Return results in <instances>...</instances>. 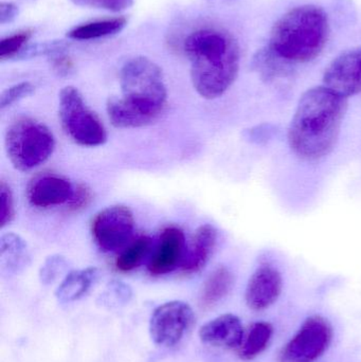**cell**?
<instances>
[{
  "instance_id": "6da1fadb",
  "label": "cell",
  "mask_w": 361,
  "mask_h": 362,
  "mask_svg": "<svg viewBox=\"0 0 361 362\" xmlns=\"http://www.w3.org/2000/svg\"><path fill=\"white\" fill-rule=\"evenodd\" d=\"M347 98L326 86L303 93L288 129V144L305 161H318L330 155L338 141Z\"/></svg>"
},
{
  "instance_id": "7a4b0ae2",
  "label": "cell",
  "mask_w": 361,
  "mask_h": 362,
  "mask_svg": "<svg viewBox=\"0 0 361 362\" xmlns=\"http://www.w3.org/2000/svg\"><path fill=\"white\" fill-rule=\"evenodd\" d=\"M122 97H112L106 112L118 129H139L152 124L165 112L167 90L162 70L148 57L125 63L120 72Z\"/></svg>"
},
{
  "instance_id": "3957f363",
  "label": "cell",
  "mask_w": 361,
  "mask_h": 362,
  "mask_svg": "<svg viewBox=\"0 0 361 362\" xmlns=\"http://www.w3.org/2000/svg\"><path fill=\"white\" fill-rule=\"evenodd\" d=\"M184 52L191 62V81L201 97H222L237 80L239 47L230 32L205 28L193 32L184 40Z\"/></svg>"
},
{
  "instance_id": "277c9868",
  "label": "cell",
  "mask_w": 361,
  "mask_h": 362,
  "mask_svg": "<svg viewBox=\"0 0 361 362\" xmlns=\"http://www.w3.org/2000/svg\"><path fill=\"white\" fill-rule=\"evenodd\" d=\"M329 35L330 23L326 11L304 4L288 11L273 25L269 47L290 63H307L319 57Z\"/></svg>"
},
{
  "instance_id": "5b68a950",
  "label": "cell",
  "mask_w": 361,
  "mask_h": 362,
  "mask_svg": "<svg viewBox=\"0 0 361 362\" xmlns=\"http://www.w3.org/2000/svg\"><path fill=\"white\" fill-rule=\"evenodd\" d=\"M4 146L13 167L20 172H29L52 156L55 138L44 123L30 117H19L8 125Z\"/></svg>"
},
{
  "instance_id": "8992f818",
  "label": "cell",
  "mask_w": 361,
  "mask_h": 362,
  "mask_svg": "<svg viewBox=\"0 0 361 362\" xmlns=\"http://www.w3.org/2000/svg\"><path fill=\"white\" fill-rule=\"evenodd\" d=\"M59 116L66 135L74 144L97 148L107 141L105 127L76 87H64L59 93Z\"/></svg>"
},
{
  "instance_id": "52a82bcc",
  "label": "cell",
  "mask_w": 361,
  "mask_h": 362,
  "mask_svg": "<svg viewBox=\"0 0 361 362\" xmlns=\"http://www.w3.org/2000/svg\"><path fill=\"white\" fill-rule=\"evenodd\" d=\"M333 327L322 316L309 317L294 337L281 349L279 362H314L322 356L332 344Z\"/></svg>"
},
{
  "instance_id": "ba28073f",
  "label": "cell",
  "mask_w": 361,
  "mask_h": 362,
  "mask_svg": "<svg viewBox=\"0 0 361 362\" xmlns=\"http://www.w3.org/2000/svg\"><path fill=\"white\" fill-rule=\"evenodd\" d=\"M91 235L102 252H112L126 246L135 231V217L129 206H107L91 221Z\"/></svg>"
},
{
  "instance_id": "9c48e42d",
  "label": "cell",
  "mask_w": 361,
  "mask_h": 362,
  "mask_svg": "<svg viewBox=\"0 0 361 362\" xmlns=\"http://www.w3.org/2000/svg\"><path fill=\"white\" fill-rule=\"evenodd\" d=\"M194 314L190 305L182 301H171L158 306L150 318V332L155 344L174 346L184 338Z\"/></svg>"
},
{
  "instance_id": "30bf717a",
  "label": "cell",
  "mask_w": 361,
  "mask_h": 362,
  "mask_svg": "<svg viewBox=\"0 0 361 362\" xmlns=\"http://www.w3.org/2000/svg\"><path fill=\"white\" fill-rule=\"evenodd\" d=\"M324 83L347 99L361 93V47L337 57L326 68Z\"/></svg>"
},
{
  "instance_id": "8fae6325",
  "label": "cell",
  "mask_w": 361,
  "mask_h": 362,
  "mask_svg": "<svg viewBox=\"0 0 361 362\" xmlns=\"http://www.w3.org/2000/svg\"><path fill=\"white\" fill-rule=\"evenodd\" d=\"M186 248L184 231L176 226L165 227L148 261V270L150 276H165L182 267L186 257Z\"/></svg>"
},
{
  "instance_id": "7c38bea8",
  "label": "cell",
  "mask_w": 361,
  "mask_h": 362,
  "mask_svg": "<svg viewBox=\"0 0 361 362\" xmlns=\"http://www.w3.org/2000/svg\"><path fill=\"white\" fill-rule=\"evenodd\" d=\"M283 280L279 270L271 265L259 267L249 279L246 288V304L250 310L262 312L277 302L282 293Z\"/></svg>"
},
{
  "instance_id": "4fadbf2b",
  "label": "cell",
  "mask_w": 361,
  "mask_h": 362,
  "mask_svg": "<svg viewBox=\"0 0 361 362\" xmlns=\"http://www.w3.org/2000/svg\"><path fill=\"white\" fill-rule=\"evenodd\" d=\"M73 192L74 187L67 178L57 174H42L30 181L27 198L32 206L48 209L68 204Z\"/></svg>"
},
{
  "instance_id": "5bb4252c",
  "label": "cell",
  "mask_w": 361,
  "mask_h": 362,
  "mask_svg": "<svg viewBox=\"0 0 361 362\" xmlns=\"http://www.w3.org/2000/svg\"><path fill=\"white\" fill-rule=\"evenodd\" d=\"M244 337L241 319L232 314L222 315L213 319L203 325L199 331L201 341L218 348H239Z\"/></svg>"
},
{
  "instance_id": "9a60e30c",
  "label": "cell",
  "mask_w": 361,
  "mask_h": 362,
  "mask_svg": "<svg viewBox=\"0 0 361 362\" xmlns=\"http://www.w3.org/2000/svg\"><path fill=\"white\" fill-rule=\"evenodd\" d=\"M218 244V230L215 227L205 223L197 228L193 236L192 244L186 253L182 270L187 274L201 272L209 263Z\"/></svg>"
},
{
  "instance_id": "2e32d148",
  "label": "cell",
  "mask_w": 361,
  "mask_h": 362,
  "mask_svg": "<svg viewBox=\"0 0 361 362\" xmlns=\"http://www.w3.org/2000/svg\"><path fill=\"white\" fill-rule=\"evenodd\" d=\"M0 259L2 272L8 274H17L30 263L27 243L18 234L8 232L0 238Z\"/></svg>"
},
{
  "instance_id": "e0dca14e",
  "label": "cell",
  "mask_w": 361,
  "mask_h": 362,
  "mask_svg": "<svg viewBox=\"0 0 361 362\" xmlns=\"http://www.w3.org/2000/svg\"><path fill=\"white\" fill-rule=\"evenodd\" d=\"M97 274L99 272L95 267L68 272L55 291L57 300L61 303H71L81 299L93 286Z\"/></svg>"
},
{
  "instance_id": "ac0fdd59",
  "label": "cell",
  "mask_w": 361,
  "mask_h": 362,
  "mask_svg": "<svg viewBox=\"0 0 361 362\" xmlns=\"http://www.w3.org/2000/svg\"><path fill=\"white\" fill-rule=\"evenodd\" d=\"M233 282H235V278L230 269L225 266L216 268L203 283L201 296H199L201 308L203 310H209L220 303L230 293Z\"/></svg>"
},
{
  "instance_id": "d6986e66",
  "label": "cell",
  "mask_w": 361,
  "mask_h": 362,
  "mask_svg": "<svg viewBox=\"0 0 361 362\" xmlns=\"http://www.w3.org/2000/svg\"><path fill=\"white\" fill-rule=\"evenodd\" d=\"M251 65L252 69L266 82L286 78L292 72V64L278 55L269 46L254 54Z\"/></svg>"
},
{
  "instance_id": "ffe728a7",
  "label": "cell",
  "mask_w": 361,
  "mask_h": 362,
  "mask_svg": "<svg viewBox=\"0 0 361 362\" xmlns=\"http://www.w3.org/2000/svg\"><path fill=\"white\" fill-rule=\"evenodd\" d=\"M273 336V327L271 323L259 321L248 329L239 346V357L243 361H254L265 352Z\"/></svg>"
},
{
  "instance_id": "44dd1931",
  "label": "cell",
  "mask_w": 361,
  "mask_h": 362,
  "mask_svg": "<svg viewBox=\"0 0 361 362\" xmlns=\"http://www.w3.org/2000/svg\"><path fill=\"white\" fill-rule=\"evenodd\" d=\"M126 23L127 21L124 17L91 21V23H83V25L73 28L71 31L68 32L67 35L72 40H97V38L120 33L124 29Z\"/></svg>"
},
{
  "instance_id": "7402d4cb",
  "label": "cell",
  "mask_w": 361,
  "mask_h": 362,
  "mask_svg": "<svg viewBox=\"0 0 361 362\" xmlns=\"http://www.w3.org/2000/svg\"><path fill=\"white\" fill-rule=\"evenodd\" d=\"M153 240L150 236L142 235L129 243V246L119 255L116 268L121 272H129L142 265L152 250Z\"/></svg>"
},
{
  "instance_id": "603a6c76",
  "label": "cell",
  "mask_w": 361,
  "mask_h": 362,
  "mask_svg": "<svg viewBox=\"0 0 361 362\" xmlns=\"http://www.w3.org/2000/svg\"><path fill=\"white\" fill-rule=\"evenodd\" d=\"M32 34H33V31L27 29L1 40L0 42V59L2 61L13 59V57L16 59L17 55L27 46V42L31 38Z\"/></svg>"
},
{
  "instance_id": "cb8c5ba5",
  "label": "cell",
  "mask_w": 361,
  "mask_h": 362,
  "mask_svg": "<svg viewBox=\"0 0 361 362\" xmlns=\"http://www.w3.org/2000/svg\"><path fill=\"white\" fill-rule=\"evenodd\" d=\"M68 44L64 40H52V42H38V44L25 46L21 52L17 55L16 59H25L32 57H42V55H53L64 52L67 49Z\"/></svg>"
},
{
  "instance_id": "d4e9b609",
  "label": "cell",
  "mask_w": 361,
  "mask_h": 362,
  "mask_svg": "<svg viewBox=\"0 0 361 362\" xmlns=\"http://www.w3.org/2000/svg\"><path fill=\"white\" fill-rule=\"evenodd\" d=\"M68 270V261L63 255H54L49 257L40 270V278L42 284H52L61 274Z\"/></svg>"
},
{
  "instance_id": "484cf974",
  "label": "cell",
  "mask_w": 361,
  "mask_h": 362,
  "mask_svg": "<svg viewBox=\"0 0 361 362\" xmlns=\"http://www.w3.org/2000/svg\"><path fill=\"white\" fill-rule=\"evenodd\" d=\"M0 227L4 229L12 223L15 217L14 197L10 185L2 180L0 183Z\"/></svg>"
},
{
  "instance_id": "4316f807",
  "label": "cell",
  "mask_w": 361,
  "mask_h": 362,
  "mask_svg": "<svg viewBox=\"0 0 361 362\" xmlns=\"http://www.w3.org/2000/svg\"><path fill=\"white\" fill-rule=\"evenodd\" d=\"M34 89L35 88L30 82L18 83L6 89L0 97V110H6L16 102L29 97L34 93Z\"/></svg>"
},
{
  "instance_id": "83f0119b",
  "label": "cell",
  "mask_w": 361,
  "mask_h": 362,
  "mask_svg": "<svg viewBox=\"0 0 361 362\" xmlns=\"http://www.w3.org/2000/svg\"><path fill=\"white\" fill-rule=\"evenodd\" d=\"M74 4L87 8H101L110 12H121L131 8L134 0H71Z\"/></svg>"
},
{
  "instance_id": "f1b7e54d",
  "label": "cell",
  "mask_w": 361,
  "mask_h": 362,
  "mask_svg": "<svg viewBox=\"0 0 361 362\" xmlns=\"http://www.w3.org/2000/svg\"><path fill=\"white\" fill-rule=\"evenodd\" d=\"M93 193L87 185H78L74 187L73 195L68 202V208L72 212H80L90 204Z\"/></svg>"
},
{
  "instance_id": "f546056e",
  "label": "cell",
  "mask_w": 361,
  "mask_h": 362,
  "mask_svg": "<svg viewBox=\"0 0 361 362\" xmlns=\"http://www.w3.org/2000/svg\"><path fill=\"white\" fill-rule=\"evenodd\" d=\"M276 129L275 125L271 124H261L258 127H252V129H247L244 133L246 139L249 140L250 142L254 144H263L266 142L267 140L271 139L275 135Z\"/></svg>"
},
{
  "instance_id": "4dcf8cb0",
  "label": "cell",
  "mask_w": 361,
  "mask_h": 362,
  "mask_svg": "<svg viewBox=\"0 0 361 362\" xmlns=\"http://www.w3.org/2000/svg\"><path fill=\"white\" fill-rule=\"evenodd\" d=\"M51 65L59 76H69L73 71L74 64L71 57L61 52L51 57Z\"/></svg>"
},
{
  "instance_id": "1f68e13d",
  "label": "cell",
  "mask_w": 361,
  "mask_h": 362,
  "mask_svg": "<svg viewBox=\"0 0 361 362\" xmlns=\"http://www.w3.org/2000/svg\"><path fill=\"white\" fill-rule=\"evenodd\" d=\"M18 15V6L12 2H1L0 4V23H12Z\"/></svg>"
}]
</instances>
